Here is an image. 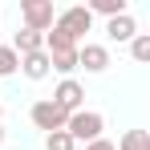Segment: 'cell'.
I'll use <instances>...</instances> for the list:
<instances>
[{"mask_svg": "<svg viewBox=\"0 0 150 150\" xmlns=\"http://www.w3.org/2000/svg\"><path fill=\"white\" fill-rule=\"evenodd\" d=\"M114 150H150V134L146 130H126L122 138L114 142Z\"/></svg>", "mask_w": 150, "mask_h": 150, "instance_id": "11", "label": "cell"}, {"mask_svg": "<svg viewBox=\"0 0 150 150\" xmlns=\"http://www.w3.org/2000/svg\"><path fill=\"white\" fill-rule=\"evenodd\" d=\"M53 28H61L73 45H85V33L93 28V16H89V8H85V4H73V8H61V12H57Z\"/></svg>", "mask_w": 150, "mask_h": 150, "instance_id": "1", "label": "cell"}, {"mask_svg": "<svg viewBox=\"0 0 150 150\" xmlns=\"http://www.w3.org/2000/svg\"><path fill=\"white\" fill-rule=\"evenodd\" d=\"M45 150H77V142L65 130H53V134H45Z\"/></svg>", "mask_w": 150, "mask_h": 150, "instance_id": "14", "label": "cell"}, {"mask_svg": "<svg viewBox=\"0 0 150 150\" xmlns=\"http://www.w3.org/2000/svg\"><path fill=\"white\" fill-rule=\"evenodd\" d=\"M41 49H45V33L16 28V37H12V53H16V57H28V53H41Z\"/></svg>", "mask_w": 150, "mask_h": 150, "instance_id": "9", "label": "cell"}, {"mask_svg": "<svg viewBox=\"0 0 150 150\" xmlns=\"http://www.w3.org/2000/svg\"><path fill=\"white\" fill-rule=\"evenodd\" d=\"M65 110H57L49 98H41V101H33L28 105V122L37 126V130H45V134H53V130H65Z\"/></svg>", "mask_w": 150, "mask_h": 150, "instance_id": "4", "label": "cell"}, {"mask_svg": "<svg viewBox=\"0 0 150 150\" xmlns=\"http://www.w3.org/2000/svg\"><path fill=\"white\" fill-rule=\"evenodd\" d=\"M85 8H89V16H105V21H114V16L130 12V8H126V0H89Z\"/></svg>", "mask_w": 150, "mask_h": 150, "instance_id": "10", "label": "cell"}, {"mask_svg": "<svg viewBox=\"0 0 150 150\" xmlns=\"http://www.w3.org/2000/svg\"><path fill=\"white\" fill-rule=\"evenodd\" d=\"M130 57H134L138 65H146V61H150V33H138V37L130 41Z\"/></svg>", "mask_w": 150, "mask_h": 150, "instance_id": "12", "label": "cell"}, {"mask_svg": "<svg viewBox=\"0 0 150 150\" xmlns=\"http://www.w3.org/2000/svg\"><path fill=\"white\" fill-rule=\"evenodd\" d=\"M101 130H105V118L98 110H77L65 118V134L73 142H93V138H101Z\"/></svg>", "mask_w": 150, "mask_h": 150, "instance_id": "2", "label": "cell"}, {"mask_svg": "<svg viewBox=\"0 0 150 150\" xmlns=\"http://www.w3.org/2000/svg\"><path fill=\"white\" fill-rule=\"evenodd\" d=\"M21 73H25L28 81H45V77L53 73V69H49V53L41 49V53H28V57H21Z\"/></svg>", "mask_w": 150, "mask_h": 150, "instance_id": "8", "label": "cell"}, {"mask_svg": "<svg viewBox=\"0 0 150 150\" xmlns=\"http://www.w3.org/2000/svg\"><path fill=\"white\" fill-rule=\"evenodd\" d=\"M0 146H4V105H0Z\"/></svg>", "mask_w": 150, "mask_h": 150, "instance_id": "16", "label": "cell"}, {"mask_svg": "<svg viewBox=\"0 0 150 150\" xmlns=\"http://www.w3.org/2000/svg\"><path fill=\"white\" fill-rule=\"evenodd\" d=\"M85 150H114L110 138H93V142H85Z\"/></svg>", "mask_w": 150, "mask_h": 150, "instance_id": "15", "label": "cell"}, {"mask_svg": "<svg viewBox=\"0 0 150 150\" xmlns=\"http://www.w3.org/2000/svg\"><path fill=\"white\" fill-rule=\"evenodd\" d=\"M21 69V57L12 53V45H0V77H12Z\"/></svg>", "mask_w": 150, "mask_h": 150, "instance_id": "13", "label": "cell"}, {"mask_svg": "<svg viewBox=\"0 0 150 150\" xmlns=\"http://www.w3.org/2000/svg\"><path fill=\"white\" fill-rule=\"evenodd\" d=\"M21 21L33 33H49L57 21V8H53V0H21Z\"/></svg>", "mask_w": 150, "mask_h": 150, "instance_id": "3", "label": "cell"}, {"mask_svg": "<svg viewBox=\"0 0 150 150\" xmlns=\"http://www.w3.org/2000/svg\"><path fill=\"white\" fill-rule=\"evenodd\" d=\"M49 101L57 105V110H65V114H77V110H85V89H81L77 77H61V85L53 89Z\"/></svg>", "mask_w": 150, "mask_h": 150, "instance_id": "5", "label": "cell"}, {"mask_svg": "<svg viewBox=\"0 0 150 150\" xmlns=\"http://www.w3.org/2000/svg\"><path fill=\"white\" fill-rule=\"evenodd\" d=\"M105 37H110V41H118V45H130V41L138 37V21H134L130 12H122V16L105 21Z\"/></svg>", "mask_w": 150, "mask_h": 150, "instance_id": "7", "label": "cell"}, {"mask_svg": "<svg viewBox=\"0 0 150 150\" xmlns=\"http://www.w3.org/2000/svg\"><path fill=\"white\" fill-rule=\"evenodd\" d=\"M77 69H85V73H105V69H110V49H105V45H93V41L77 45Z\"/></svg>", "mask_w": 150, "mask_h": 150, "instance_id": "6", "label": "cell"}]
</instances>
